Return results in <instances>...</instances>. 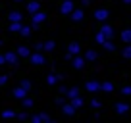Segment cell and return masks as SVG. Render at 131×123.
<instances>
[{
  "label": "cell",
  "instance_id": "obj_28",
  "mask_svg": "<svg viewBox=\"0 0 131 123\" xmlns=\"http://www.w3.org/2000/svg\"><path fill=\"white\" fill-rule=\"evenodd\" d=\"M102 46H104V50H108V52H112V50H116V46H114V42H112V41H110V39H108V41H106V42H104V44H102Z\"/></svg>",
  "mask_w": 131,
  "mask_h": 123
},
{
  "label": "cell",
  "instance_id": "obj_22",
  "mask_svg": "<svg viewBox=\"0 0 131 123\" xmlns=\"http://www.w3.org/2000/svg\"><path fill=\"white\" fill-rule=\"evenodd\" d=\"M8 19H10V21H21V19H23V16H21L19 12H12V14L8 16Z\"/></svg>",
  "mask_w": 131,
  "mask_h": 123
},
{
  "label": "cell",
  "instance_id": "obj_20",
  "mask_svg": "<svg viewBox=\"0 0 131 123\" xmlns=\"http://www.w3.org/2000/svg\"><path fill=\"white\" fill-rule=\"evenodd\" d=\"M122 56L127 58V60H131V42H127V44L122 48Z\"/></svg>",
  "mask_w": 131,
  "mask_h": 123
},
{
  "label": "cell",
  "instance_id": "obj_31",
  "mask_svg": "<svg viewBox=\"0 0 131 123\" xmlns=\"http://www.w3.org/2000/svg\"><path fill=\"white\" fill-rule=\"evenodd\" d=\"M19 87H23L25 90H29V89H31V81H27V79H23V81L19 83Z\"/></svg>",
  "mask_w": 131,
  "mask_h": 123
},
{
  "label": "cell",
  "instance_id": "obj_39",
  "mask_svg": "<svg viewBox=\"0 0 131 123\" xmlns=\"http://www.w3.org/2000/svg\"><path fill=\"white\" fill-rule=\"evenodd\" d=\"M60 94H68V87H60Z\"/></svg>",
  "mask_w": 131,
  "mask_h": 123
},
{
  "label": "cell",
  "instance_id": "obj_36",
  "mask_svg": "<svg viewBox=\"0 0 131 123\" xmlns=\"http://www.w3.org/2000/svg\"><path fill=\"white\" fill-rule=\"evenodd\" d=\"M35 50H45V42H37V44H35Z\"/></svg>",
  "mask_w": 131,
  "mask_h": 123
},
{
  "label": "cell",
  "instance_id": "obj_25",
  "mask_svg": "<svg viewBox=\"0 0 131 123\" xmlns=\"http://www.w3.org/2000/svg\"><path fill=\"white\" fill-rule=\"evenodd\" d=\"M112 89H114V85H112L110 81H106V83H102V85H100V90H104V92H110Z\"/></svg>",
  "mask_w": 131,
  "mask_h": 123
},
{
  "label": "cell",
  "instance_id": "obj_3",
  "mask_svg": "<svg viewBox=\"0 0 131 123\" xmlns=\"http://www.w3.org/2000/svg\"><path fill=\"white\" fill-rule=\"evenodd\" d=\"M108 16H110V12H108L106 8H98L96 12H94V19L100 21V23H104V21L108 19Z\"/></svg>",
  "mask_w": 131,
  "mask_h": 123
},
{
  "label": "cell",
  "instance_id": "obj_11",
  "mask_svg": "<svg viewBox=\"0 0 131 123\" xmlns=\"http://www.w3.org/2000/svg\"><path fill=\"white\" fill-rule=\"evenodd\" d=\"M14 96L19 98V100H23L25 96H27V90H25L23 87H17V89H14Z\"/></svg>",
  "mask_w": 131,
  "mask_h": 123
},
{
  "label": "cell",
  "instance_id": "obj_24",
  "mask_svg": "<svg viewBox=\"0 0 131 123\" xmlns=\"http://www.w3.org/2000/svg\"><path fill=\"white\" fill-rule=\"evenodd\" d=\"M96 56H98V54L94 52V50H87V54H85V60L93 61V60H96Z\"/></svg>",
  "mask_w": 131,
  "mask_h": 123
},
{
  "label": "cell",
  "instance_id": "obj_30",
  "mask_svg": "<svg viewBox=\"0 0 131 123\" xmlns=\"http://www.w3.org/2000/svg\"><path fill=\"white\" fill-rule=\"evenodd\" d=\"M2 117H17V114L16 112H12V110H6V112H2Z\"/></svg>",
  "mask_w": 131,
  "mask_h": 123
},
{
  "label": "cell",
  "instance_id": "obj_6",
  "mask_svg": "<svg viewBox=\"0 0 131 123\" xmlns=\"http://www.w3.org/2000/svg\"><path fill=\"white\" fill-rule=\"evenodd\" d=\"M100 85H102V83H98V81H87L85 89L89 90V92H96V90H100Z\"/></svg>",
  "mask_w": 131,
  "mask_h": 123
},
{
  "label": "cell",
  "instance_id": "obj_14",
  "mask_svg": "<svg viewBox=\"0 0 131 123\" xmlns=\"http://www.w3.org/2000/svg\"><path fill=\"white\" fill-rule=\"evenodd\" d=\"M68 52H70V54H73V56H77V54L81 52V46H79L77 42H71V44L68 46Z\"/></svg>",
  "mask_w": 131,
  "mask_h": 123
},
{
  "label": "cell",
  "instance_id": "obj_32",
  "mask_svg": "<svg viewBox=\"0 0 131 123\" xmlns=\"http://www.w3.org/2000/svg\"><path fill=\"white\" fill-rule=\"evenodd\" d=\"M21 102H23V106H25V108H31V106H33V100H31V98H23Z\"/></svg>",
  "mask_w": 131,
  "mask_h": 123
},
{
  "label": "cell",
  "instance_id": "obj_15",
  "mask_svg": "<svg viewBox=\"0 0 131 123\" xmlns=\"http://www.w3.org/2000/svg\"><path fill=\"white\" fill-rule=\"evenodd\" d=\"M116 112H118V114H127V112H129V106H127L125 102H118L116 104Z\"/></svg>",
  "mask_w": 131,
  "mask_h": 123
},
{
  "label": "cell",
  "instance_id": "obj_21",
  "mask_svg": "<svg viewBox=\"0 0 131 123\" xmlns=\"http://www.w3.org/2000/svg\"><path fill=\"white\" fill-rule=\"evenodd\" d=\"M94 41H96L98 44H104V42L108 41V37H106V35L102 33V31H98V33H96V37H94Z\"/></svg>",
  "mask_w": 131,
  "mask_h": 123
},
{
  "label": "cell",
  "instance_id": "obj_42",
  "mask_svg": "<svg viewBox=\"0 0 131 123\" xmlns=\"http://www.w3.org/2000/svg\"><path fill=\"white\" fill-rule=\"evenodd\" d=\"M123 4H131V0H123Z\"/></svg>",
  "mask_w": 131,
  "mask_h": 123
},
{
  "label": "cell",
  "instance_id": "obj_2",
  "mask_svg": "<svg viewBox=\"0 0 131 123\" xmlns=\"http://www.w3.org/2000/svg\"><path fill=\"white\" fill-rule=\"evenodd\" d=\"M73 10H75V4L71 0H66V2H62V6H60V14H64V16H70Z\"/></svg>",
  "mask_w": 131,
  "mask_h": 123
},
{
  "label": "cell",
  "instance_id": "obj_12",
  "mask_svg": "<svg viewBox=\"0 0 131 123\" xmlns=\"http://www.w3.org/2000/svg\"><path fill=\"white\" fill-rule=\"evenodd\" d=\"M21 27H23L21 21H10V31H12V33H19Z\"/></svg>",
  "mask_w": 131,
  "mask_h": 123
},
{
  "label": "cell",
  "instance_id": "obj_37",
  "mask_svg": "<svg viewBox=\"0 0 131 123\" xmlns=\"http://www.w3.org/2000/svg\"><path fill=\"white\" fill-rule=\"evenodd\" d=\"M56 104H58V106H64V104H66V100L60 96V98H56Z\"/></svg>",
  "mask_w": 131,
  "mask_h": 123
},
{
  "label": "cell",
  "instance_id": "obj_34",
  "mask_svg": "<svg viewBox=\"0 0 131 123\" xmlns=\"http://www.w3.org/2000/svg\"><path fill=\"white\" fill-rule=\"evenodd\" d=\"M122 92H123L125 96H131V87H123V89H122Z\"/></svg>",
  "mask_w": 131,
  "mask_h": 123
},
{
  "label": "cell",
  "instance_id": "obj_9",
  "mask_svg": "<svg viewBox=\"0 0 131 123\" xmlns=\"http://www.w3.org/2000/svg\"><path fill=\"white\" fill-rule=\"evenodd\" d=\"M39 10H41V4H39L37 0H31V2L27 4V12L31 14V16H33L35 12H39Z\"/></svg>",
  "mask_w": 131,
  "mask_h": 123
},
{
  "label": "cell",
  "instance_id": "obj_16",
  "mask_svg": "<svg viewBox=\"0 0 131 123\" xmlns=\"http://www.w3.org/2000/svg\"><path fill=\"white\" fill-rule=\"evenodd\" d=\"M16 52L19 54V58H29V56H31V50H29L27 46H19Z\"/></svg>",
  "mask_w": 131,
  "mask_h": 123
},
{
  "label": "cell",
  "instance_id": "obj_17",
  "mask_svg": "<svg viewBox=\"0 0 131 123\" xmlns=\"http://www.w3.org/2000/svg\"><path fill=\"white\" fill-rule=\"evenodd\" d=\"M70 16H71V19L77 23V21H81V19H83V10H73Z\"/></svg>",
  "mask_w": 131,
  "mask_h": 123
},
{
  "label": "cell",
  "instance_id": "obj_1",
  "mask_svg": "<svg viewBox=\"0 0 131 123\" xmlns=\"http://www.w3.org/2000/svg\"><path fill=\"white\" fill-rule=\"evenodd\" d=\"M45 19H46V14L45 12H41V10L35 12V14H33V17H31V27L33 29H39V25H41Z\"/></svg>",
  "mask_w": 131,
  "mask_h": 123
},
{
  "label": "cell",
  "instance_id": "obj_13",
  "mask_svg": "<svg viewBox=\"0 0 131 123\" xmlns=\"http://www.w3.org/2000/svg\"><path fill=\"white\" fill-rule=\"evenodd\" d=\"M100 31H102V33L106 35L108 39H112V37H114V29H112V27H110V25H108V23H104L102 27H100Z\"/></svg>",
  "mask_w": 131,
  "mask_h": 123
},
{
  "label": "cell",
  "instance_id": "obj_41",
  "mask_svg": "<svg viewBox=\"0 0 131 123\" xmlns=\"http://www.w3.org/2000/svg\"><path fill=\"white\" fill-rule=\"evenodd\" d=\"M81 4H83V6H89V4H91V0H81Z\"/></svg>",
  "mask_w": 131,
  "mask_h": 123
},
{
  "label": "cell",
  "instance_id": "obj_26",
  "mask_svg": "<svg viewBox=\"0 0 131 123\" xmlns=\"http://www.w3.org/2000/svg\"><path fill=\"white\" fill-rule=\"evenodd\" d=\"M54 48H56V42H54V41H46L45 42V50H46V52H52Z\"/></svg>",
  "mask_w": 131,
  "mask_h": 123
},
{
  "label": "cell",
  "instance_id": "obj_10",
  "mask_svg": "<svg viewBox=\"0 0 131 123\" xmlns=\"http://www.w3.org/2000/svg\"><path fill=\"white\" fill-rule=\"evenodd\" d=\"M75 110H77V108H75L71 102H70V104H64V106H62V112H64L66 115H73V114H75Z\"/></svg>",
  "mask_w": 131,
  "mask_h": 123
},
{
  "label": "cell",
  "instance_id": "obj_33",
  "mask_svg": "<svg viewBox=\"0 0 131 123\" xmlns=\"http://www.w3.org/2000/svg\"><path fill=\"white\" fill-rule=\"evenodd\" d=\"M91 106H93V108H100V100L93 98V100H91Z\"/></svg>",
  "mask_w": 131,
  "mask_h": 123
},
{
  "label": "cell",
  "instance_id": "obj_35",
  "mask_svg": "<svg viewBox=\"0 0 131 123\" xmlns=\"http://www.w3.org/2000/svg\"><path fill=\"white\" fill-rule=\"evenodd\" d=\"M8 83V75H0V87Z\"/></svg>",
  "mask_w": 131,
  "mask_h": 123
},
{
  "label": "cell",
  "instance_id": "obj_38",
  "mask_svg": "<svg viewBox=\"0 0 131 123\" xmlns=\"http://www.w3.org/2000/svg\"><path fill=\"white\" fill-rule=\"evenodd\" d=\"M4 64H8V61H6V54H4V56L0 54V66H4Z\"/></svg>",
  "mask_w": 131,
  "mask_h": 123
},
{
  "label": "cell",
  "instance_id": "obj_27",
  "mask_svg": "<svg viewBox=\"0 0 131 123\" xmlns=\"http://www.w3.org/2000/svg\"><path fill=\"white\" fill-rule=\"evenodd\" d=\"M31 29L33 27H25V25H23L21 31H19V35H21V37H31Z\"/></svg>",
  "mask_w": 131,
  "mask_h": 123
},
{
  "label": "cell",
  "instance_id": "obj_19",
  "mask_svg": "<svg viewBox=\"0 0 131 123\" xmlns=\"http://www.w3.org/2000/svg\"><path fill=\"white\" fill-rule=\"evenodd\" d=\"M119 37H122V42H131V29H125V31H122V35H119Z\"/></svg>",
  "mask_w": 131,
  "mask_h": 123
},
{
  "label": "cell",
  "instance_id": "obj_5",
  "mask_svg": "<svg viewBox=\"0 0 131 123\" xmlns=\"http://www.w3.org/2000/svg\"><path fill=\"white\" fill-rule=\"evenodd\" d=\"M31 121L33 123H41V121H52V119H50L48 114H35V115H31Z\"/></svg>",
  "mask_w": 131,
  "mask_h": 123
},
{
  "label": "cell",
  "instance_id": "obj_43",
  "mask_svg": "<svg viewBox=\"0 0 131 123\" xmlns=\"http://www.w3.org/2000/svg\"><path fill=\"white\" fill-rule=\"evenodd\" d=\"M14 2H21V0H14Z\"/></svg>",
  "mask_w": 131,
  "mask_h": 123
},
{
  "label": "cell",
  "instance_id": "obj_23",
  "mask_svg": "<svg viewBox=\"0 0 131 123\" xmlns=\"http://www.w3.org/2000/svg\"><path fill=\"white\" fill-rule=\"evenodd\" d=\"M66 96H68V98H75V96H79V90H77V87H75V89H68V94H66Z\"/></svg>",
  "mask_w": 131,
  "mask_h": 123
},
{
  "label": "cell",
  "instance_id": "obj_18",
  "mask_svg": "<svg viewBox=\"0 0 131 123\" xmlns=\"http://www.w3.org/2000/svg\"><path fill=\"white\" fill-rule=\"evenodd\" d=\"M58 81H62V75H54V73H50L48 77H46V83H48V85H56Z\"/></svg>",
  "mask_w": 131,
  "mask_h": 123
},
{
  "label": "cell",
  "instance_id": "obj_8",
  "mask_svg": "<svg viewBox=\"0 0 131 123\" xmlns=\"http://www.w3.org/2000/svg\"><path fill=\"white\" fill-rule=\"evenodd\" d=\"M71 66H73L75 69H81V67L85 66V58H79V54H77V56H73V60H71Z\"/></svg>",
  "mask_w": 131,
  "mask_h": 123
},
{
  "label": "cell",
  "instance_id": "obj_7",
  "mask_svg": "<svg viewBox=\"0 0 131 123\" xmlns=\"http://www.w3.org/2000/svg\"><path fill=\"white\" fill-rule=\"evenodd\" d=\"M17 58H19L17 52H6V61L10 66H17Z\"/></svg>",
  "mask_w": 131,
  "mask_h": 123
},
{
  "label": "cell",
  "instance_id": "obj_29",
  "mask_svg": "<svg viewBox=\"0 0 131 123\" xmlns=\"http://www.w3.org/2000/svg\"><path fill=\"white\" fill-rule=\"evenodd\" d=\"M71 104H73L75 108H81L83 106V98L81 96H75V98H71Z\"/></svg>",
  "mask_w": 131,
  "mask_h": 123
},
{
  "label": "cell",
  "instance_id": "obj_4",
  "mask_svg": "<svg viewBox=\"0 0 131 123\" xmlns=\"http://www.w3.org/2000/svg\"><path fill=\"white\" fill-rule=\"evenodd\" d=\"M29 60H31V64H33V66H42V64H45V56H42L41 52L31 54V56H29Z\"/></svg>",
  "mask_w": 131,
  "mask_h": 123
},
{
  "label": "cell",
  "instance_id": "obj_40",
  "mask_svg": "<svg viewBox=\"0 0 131 123\" xmlns=\"http://www.w3.org/2000/svg\"><path fill=\"white\" fill-rule=\"evenodd\" d=\"M27 117H29L27 114H17V119H27Z\"/></svg>",
  "mask_w": 131,
  "mask_h": 123
}]
</instances>
